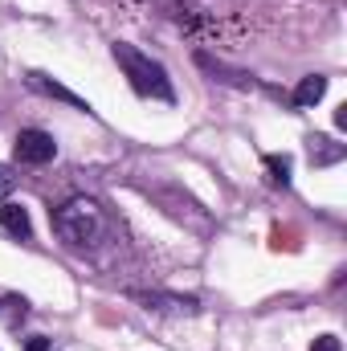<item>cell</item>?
Masks as SVG:
<instances>
[{
  "instance_id": "obj_1",
  "label": "cell",
  "mask_w": 347,
  "mask_h": 351,
  "mask_svg": "<svg viewBox=\"0 0 347 351\" xmlns=\"http://www.w3.org/2000/svg\"><path fill=\"white\" fill-rule=\"evenodd\" d=\"M49 221H53V233L66 250H94L110 233L106 208L94 196H70L66 204H58L49 213Z\"/></svg>"
},
{
  "instance_id": "obj_2",
  "label": "cell",
  "mask_w": 347,
  "mask_h": 351,
  "mask_svg": "<svg viewBox=\"0 0 347 351\" xmlns=\"http://www.w3.org/2000/svg\"><path fill=\"white\" fill-rule=\"evenodd\" d=\"M110 53H115V62H119L123 78L131 82V90H135L139 98L176 102L172 78H168V70H164L152 53H143V49H135V45H127V41H115V45H110Z\"/></svg>"
},
{
  "instance_id": "obj_3",
  "label": "cell",
  "mask_w": 347,
  "mask_h": 351,
  "mask_svg": "<svg viewBox=\"0 0 347 351\" xmlns=\"http://www.w3.org/2000/svg\"><path fill=\"white\" fill-rule=\"evenodd\" d=\"M12 156H16V164H25V168H41V164H49V160L58 156V143H53L49 131L25 127V131L16 135V143H12Z\"/></svg>"
},
{
  "instance_id": "obj_4",
  "label": "cell",
  "mask_w": 347,
  "mask_h": 351,
  "mask_svg": "<svg viewBox=\"0 0 347 351\" xmlns=\"http://www.w3.org/2000/svg\"><path fill=\"white\" fill-rule=\"evenodd\" d=\"M135 302H143L147 311H164V315H196L200 302L196 298H180V294H160V290H131Z\"/></svg>"
},
{
  "instance_id": "obj_5",
  "label": "cell",
  "mask_w": 347,
  "mask_h": 351,
  "mask_svg": "<svg viewBox=\"0 0 347 351\" xmlns=\"http://www.w3.org/2000/svg\"><path fill=\"white\" fill-rule=\"evenodd\" d=\"M25 82H29V90H37V94H45V98H58V102H66V106H74V110L90 114V102H86V98H78L70 86L53 82V78H49V74H41V70H29V74H25Z\"/></svg>"
},
{
  "instance_id": "obj_6",
  "label": "cell",
  "mask_w": 347,
  "mask_h": 351,
  "mask_svg": "<svg viewBox=\"0 0 347 351\" xmlns=\"http://www.w3.org/2000/svg\"><path fill=\"white\" fill-rule=\"evenodd\" d=\"M0 229L16 241H29L33 237V221H29V208L16 204V200H0Z\"/></svg>"
},
{
  "instance_id": "obj_7",
  "label": "cell",
  "mask_w": 347,
  "mask_h": 351,
  "mask_svg": "<svg viewBox=\"0 0 347 351\" xmlns=\"http://www.w3.org/2000/svg\"><path fill=\"white\" fill-rule=\"evenodd\" d=\"M196 66L213 78V82H225V86H241V90H250V86H258L254 82V74H241V70H229V66H221V62H213L208 53H196Z\"/></svg>"
},
{
  "instance_id": "obj_8",
  "label": "cell",
  "mask_w": 347,
  "mask_h": 351,
  "mask_svg": "<svg viewBox=\"0 0 347 351\" xmlns=\"http://www.w3.org/2000/svg\"><path fill=\"white\" fill-rule=\"evenodd\" d=\"M307 152H311V164H315V168H331V164H339L347 156V147L335 143L331 135H311V139H307Z\"/></svg>"
},
{
  "instance_id": "obj_9",
  "label": "cell",
  "mask_w": 347,
  "mask_h": 351,
  "mask_svg": "<svg viewBox=\"0 0 347 351\" xmlns=\"http://www.w3.org/2000/svg\"><path fill=\"white\" fill-rule=\"evenodd\" d=\"M323 94H327V78H323V74H307V78L294 86L290 102H294V106H315Z\"/></svg>"
},
{
  "instance_id": "obj_10",
  "label": "cell",
  "mask_w": 347,
  "mask_h": 351,
  "mask_svg": "<svg viewBox=\"0 0 347 351\" xmlns=\"http://www.w3.org/2000/svg\"><path fill=\"white\" fill-rule=\"evenodd\" d=\"M270 188H290V156H265L261 160Z\"/></svg>"
},
{
  "instance_id": "obj_11",
  "label": "cell",
  "mask_w": 347,
  "mask_h": 351,
  "mask_svg": "<svg viewBox=\"0 0 347 351\" xmlns=\"http://www.w3.org/2000/svg\"><path fill=\"white\" fill-rule=\"evenodd\" d=\"M25 315H29V298H21V294H0V323L16 327Z\"/></svg>"
},
{
  "instance_id": "obj_12",
  "label": "cell",
  "mask_w": 347,
  "mask_h": 351,
  "mask_svg": "<svg viewBox=\"0 0 347 351\" xmlns=\"http://www.w3.org/2000/svg\"><path fill=\"white\" fill-rule=\"evenodd\" d=\"M12 188H16V172H12L8 164H0V200H8Z\"/></svg>"
},
{
  "instance_id": "obj_13",
  "label": "cell",
  "mask_w": 347,
  "mask_h": 351,
  "mask_svg": "<svg viewBox=\"0 0 347 351\" xmlns=\"http://www.w3.org/2000/svg\"><path fill=\"white\" fill-rule=\"evenodd\" d=\"M311 351H344V343H339V335H319L311 343Z\"/></svg>"
},
{
  "instance_id": "obj_14",
  "label": "cell",
  "mask_w": 347,
  "mask_h": 351,
  "mask_svg": "<svg viewBox=\"0 0 347 351\" xmlns=\"http://www.w3.org/2000/svg\"><path fill=\"white\" fill-rule=\"evenodd\" d=\"M21 351H58L53 348V339H45V335H33V339H25V348Z\"/></svg>"
},
{
  "instance_id": "obj_15",
  "label": "cell",
  "mask_w": 347,
  "mask_h": 351,
  "mask_svg": "<svg viewBox=\"0 0 347 351\" xmlns=\"http://www.w3.org/2000/svg\"><path fill=\"white\" fill-rule=\"evenodd\" d=\"M335 127H339V131L347 127V106H339V110H335Z\"/></svg>"
}]
</instances>
